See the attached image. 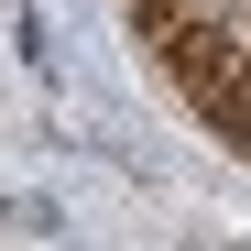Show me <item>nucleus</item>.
<instances>
[{
    "instance_id": "nucleus-1",
    "label": "nucleus",
    "mask_w": 251,
    "mask_h": 251,
    "mask_svg": "<svg viewBox=\"0 0 251 251\" xmlns=\"http://www.w3.org/2000/svg\"><path fill=\"white\" fill-rule=\"evenodd\" d=\"M197 109H207V131H219L229 153H251V44L219 55V66L197 76Z\"/></svg>"
}]
</instances>
